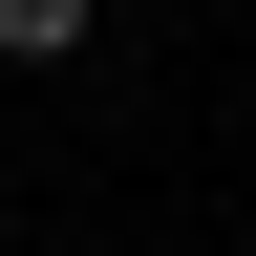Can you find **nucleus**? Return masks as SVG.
I'll return each instance as SVG.
<instances>
[{"instance_id": "obj_1", "label": "nucleus", "mask_w": 256, "mask_h": 256, "mask_svg": "<svg viewBox=\"0 0 256 256\" xmlns=\"http://www.w3.org/2000/svg\"><path fill=\"white\" fill-rule=\"evenodd\" d=\"M86 43V0H0V64H64Z\"/></svg>"}]
</instances>
